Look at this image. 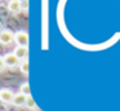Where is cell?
Returning <instances> with one entry per match:
<instances>
[{"label": "cell", "instance_id": "cell-1", "mask_svg": "<svg viewBox=\"0 0 120 111\" xmlns=\"http://www.w3.org/2000/svg\"><path fill=\"white\" fill-rule=\"evenodd\" d=\"M14 41H16L17 45H19V46H27V44H29V35H27V32H25V31H18V32H16V35H14Z\"/></svg>", "mask_w": 120, "mask_h": 111}, {"label": "cell", "instance_id": "cell-2", "mask_svg": "<svg viewBox=\"0 0 120 111\" xmlns=\"http://www.w3.org/2000/svg\"><path fill=\"white\" fill-rule=\"evenodd\" d=\"M14 93L12 92L11 89H7V88H3L0 90V100L3 101L4 103H9V102H13V98H14Z\"/></svg>", "mask_w": 120, "mask_h": 111}, {"label": "cell", "instance_id": "cell-3", "mask_svg": "<svg viewBox=\"0 0 120 111\" xmlns=\"http://www.w3.org/2000/svg\"><path fill=\"white\" fill-rule=\"evenodd\" d=\"M3 58H4V61H5V63H7L8 67H16L17 65L21 63L19 59H18V57H17L14 53H8L7 56H4Z\"/></svg>", "mask_w": 120, "mask_h": 111}, {"label": "cell", "instance_id": "cell-4", "mask_svg": "<svg viewBox=\"0 0 120 111\" xmlns=\"http://www.w3.org/2000/svg\"><path fill=\"white\" fill-rule=\"evenodd\" d=\"M0 41H1V44H4V45H8L12 41H14V35L9 30H4L3 32L0 34Z\"/></svg>", "mask_w": 120, "mask_h": 111}, {"label": "cell", "instance_id": "cell-5", "mask_svg": "<svg viewBox=\"0 0 120 111\" xmlns=\"http://www.w3.org/2000/svg\"><path fill=\"white\" fill-rule=\"evenodd\" d=\"M13 53L18 57L19 61H25V59H27V56H29V49H27V46H19V45H17Z\"/></svg>", "mask_w": 120, "mask_h": 111}, {"label": "cell", "instance_id": "cell-6", "mask_svg": "<svg viewBox=\"0 0 120 111\" xmlns=\"http://www.w3.org/2000/svg\"><path fill=\"white\" fill-rule=\"evenodd\" d=\"M26 102H27V96L22 94V93L19 92L14 96L12 103H13L14 106H17V107H22V106H26Z\"/></svg>", "mask_w": 120, "mask_h": 111}, {"label": "cell", "instance_id": "cell-7", "mask_svg": "<svg viewBox=\"0 0 120 111\" xmlns=\"http://www.w3.org/2000/svg\"><path fill=\"white\" fill-rule=\"evenodd\" d=\"M8 9L13 13H17L21 10V1L19 0H11L8 3Z\"/></svg>", "mask_w": 120, "mask_h": 111}, {"label": "cell", "instance_id": "cell-8", "mask_svg": "<svg viewBox=\"0 0 120 111\" xmlns=\"http://www.w3.org/2000/svg\"><path fill=\"white\" fill-rule=\"evenodd\" d=\"M19 92L22 93V94H25V96H31V89H30V84L29 83H23V84L19 87Z\"/></svg>", "mask_w": 120, "mask_h": 111}, {"label": "cell", "instance_id": "cell-9", "mask_svg": "<svg viewBox=\"0 0 120 111\" xmlns=\"http://www.w3.org/2000/svg\"><path fill=\"white\" fill-rule=\"evenodd\" d=\"M26 107H27V108H30V110H36V108H38V105H36V102H35V100L31 97V96H29V97H27Z\"/></svg>", "mask_w": 120, "mask_h": 111}, {"label": "cell", "instance_id": "cell-10", "mask_svg": "<svg viewBox=\"0 0 120 111\" xmlns=\"http://www.w3.org/2000/svg\"><path fill=\"white\" fill-rule=\"evenodd\" d=\"M19 70H21L23 74H29V70H30V63L27 59H25V61H21V63H19Z\"/></svg>", "mask_w": 120, "mask_h": 111}, {"label": "cell", "instance_id": "cell-11", "mask_svg": "<svg viewBox=\"0 0 120 111\" xmlns=\"http://www.w3.org/2000/svg\"><path fill=\"white\" fill-rule=\"evenodd\" d=\"M21 9H23V10H27V9H29V1H27V0L21 1Z\"/></svg>", "mask_w": 120, "mask_h": 111}, {"label": "cell", "instance_id": "cell-12", "mask_svg": "<svg viewBox=\"0 0 120 111\" xmlns=\"http://www.w3.org/2000/svg\"><path fill=\"white\" fill-rule=\"evenodd\" d=\"M5 66H7V63H5V61H4V58L1 57V59H0V70H1V71H4Z\"/></svg>", "mask_w": 120, "mask_h": 111}, {"label": "cell", "instance_id": "cell-13", "mask_svg": "<svg viewBox=\"0 0 120 111\" xmlns=\"http://www.w3.org/2000/svg\"><path fill=\"white\" fill-rule=\"evenodd\" d=\"M19 1H25V0H19Z\"/></svg>", "mask_w": 120, "mask_h": 111}]
</instances>
